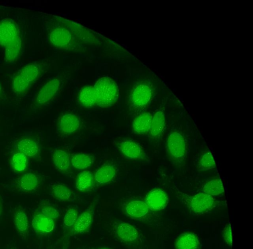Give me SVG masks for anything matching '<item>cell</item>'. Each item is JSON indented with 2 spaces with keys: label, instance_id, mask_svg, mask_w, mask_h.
Returning <instances> with one entry per match:
<instances>
[{
  "label": "cell",
  "instance_id": "obj_9",
  "mask_svg": "<svg viewBox=\"0 0 253 249\" xmlns=\"http://www.w3.org/2000/svg\"><path fill=\"white\" fill-rule=\"evenodd\" d=\"M169 202L167 193L160 188L151 190L146 196L144 202L150 210L159 211L163 210Z\"/></svg>",
  "mask_w": 253,
  "mask_h": 249
},
{
  "label": "cell",
  "instance_id": "obj_25",
  "mask_svg": "<svg viewBox=\"0 0 253 249\" xmlns=\"http://www.w3.org/2000/svg\"><path fill=\"white\" fill-rule=\"evenodd\" d=\"M28 158L23 154L16 151L10 159V165L12 169L16 172H23L27 168Z\"/></svg>",
  "mask_w": 253,
  "mask_h": 249
},
{
  "label": "cell",
  "instance_id": "obj_12",
  "mask_svg": "<svg viewBox=\"0 0 253 249\" xmlns=\"http://www.w3.org/2000/svg\"><path fill=\"white\" fill-rule=\"evenodd\" d=\"M31 224L35 233L39 235H45L53 231L55 226V220L37 211L33 216Z\"/></svg>",
  "mask_w": 253,
  "mask_h": 249
},
{
  "label": "cell",
  "instance_id": "obj_5",
  "mask_svg": "<svg viewBox=\"0 0 253 249\" xmlns=\"http://www.w3.org/2000/svg\"><path fill=\"white\" fill-rule=\"evenodd\" d=\"M176 195L186 208L194 214H205L216 206V201L213 197L204 192L189 195L176 188Z\"/></svg>",
  "mask_w": 253,
  "mask_h": 249
},
{
  "label": "cell",
  "instance_id": "obj_36",
  "mask_svg": "<svg viewBox=\"0 0 253 249\" xmlns=\"http://www.w3.org/2000/svg\"><path fill=\"white\" fill-rule=\"evenodd\" d=\"M14 249V248H10V249Z\"/></svg>",
  "mask_w": 253,
  "mask_h": 249
},
{
  "label": "cell",
  "instance_id": "obj_29",
  "mask_svg": "<svg viewBox=\"0 0 253 249\" xmlns=\"http://www.w3.org/2000/svg\"><path fill=\"white\" fill-rule=\"evenodd\" d=\"M215 163L212 154L208 151L204 153L200 157L198 168L200 171H206L215 168Z\"/></svg>",
  "mask_w": 253,
  "mask_h": 249
},
{
  "label": "cell",
  "instance_id": "obj_11",
  "mask_svg": "<svg viewBox=\"0 0 253 249\" xmlns=\"http://www.w3.org/2000/svg\"><path fill=\"white\" fill-rule=\"evenodd\" d=\"M114 234L116 238L124 243H130L137 240L139 233L132 225L123 221L116 223L114 227Z\"/></svg>",
  "mask_w": 253,
  "mask_h": 249
},
{
  "label": "cell",
  "instance_id": "obj_1",
  "mask_svg": "<svg viewBox=\"0 0 253 249\" xmlns=\"http://www.w3.org/2000/svg\"><path fill=\"white\" fill-rule=\"evenodd\" d=\"M42 17L48 43L54 49L89 57H133L117 42L82 24L50 14Z\"/></svg>",
  "mask_w": 253,
  "mask_h": 249
},
{
  "label": "cell",
  "instance_id": "obj_10",
  "mask_svg": "<svg viewBox=\"0 0 253 249\" xmlns=\"http://www.w3.org/2000/svg\"><path fill=\"white\" fill-rule=\"evenodd\" d=\"M94 214L93 205L90 206L80 213L70 229V235H79L86 232L90 228Z\"/></svg>",
  "mask_w": 253,
  "mask_h": 249
},
{
  "label": "cell",
  "instance_id": "obj_13",
  "mask_svg": "<svg viewBox=\"0 0 253 249\" xmlns=\"http://www.w3.org/2000/svg\"><path fill=\"white\" fill-rule=\"evenodd\" d=\"M118 148L120 153L129 160H143L146 157L141 147L131 140L122 141L118 144Z\"/></svg>",
  "mask_w": 253,
  "mask_h": 249
},
{
  "label": "cell",
  "instance_id": "obj_2",
  "mask_svg": "<svg viewBox=\"0 0 253 249\" xmlns=\"http://www.w3.org/2000/svg\"><path fill=\"white\" fill-rule=\"evenodd\" d=\"M119 88L112 78L102 77L93 85L82 88L78 96L80 105L85 108H107L117 101Z\"/></svg>",
  "mask_w": 253,
  "mask_h": 249
},
{
  "label": "cell",
  "instance_id": "obj_19",
  "mask_svg": "<svg viewBox=\"0 0 253 249\" xmlns=\"http://www.w3.org/2000/svg\"><path fill=\"white\" fill-rule=\"evenodd\" d=\"M152 118L153 115L149 112H143L139 114L132 121V131L138 134H144L149 132Z\"/></svg>",
  "mask_w": 253,
  "mask_h": 249
},
{
  "label": "cell",
  "instance_id": "obj_16",
  "mask_svg": "<svg viewBox=\"0 0 253 249\" xmlns=\"http://www.w3.org/2000/svg\"><path fill=\"white\" fill-rule=\"evenodd\" d=\"M39 176L33 172H27L20 176L17 181V187L20 191L31 193L36 190L40 185Z\"/></svg>",
  "mask_w": 253,
  "mask_h": 249
},
{
  "label": "cell",
  "instance_id": "obj_28",
  "mask_svg": "<svg viewBox=\"0 0 253 249\" xmlns=\"http://www.w3.org/2000/svg\"><path fill=\"white\" fill-rule=\"evenodd\" d=\"M51 191L53 197L60 202L68 201L71 197V190L63 184H53L51 186Z\"/></svg>",
  "mask_w": 253,
  "mask_h": 249
},
{
  "label": "cell",
  "instance_id": "obj_27",
  "mask_svg": "<svg viewBox=\"0 0 253 249\" xmlns=\"http://www.w3.org/2000/svg\"><path fill=\"white\" fill-rule=\"evenodd\" d=\"M203 192L211 196L220 195L224 193V188L221 180L214 178L207 182L203 187Z\"/></svg>",
  "mask_w": 253,
  "mask_h": 249
},
{
  "label": "cell",
  "instance_id": "obj_4",
  "mask_svg": "<svg viewBox=\"0 0 253 249\" xmlns=\"http://www.w3.org/2000/svg\"><path fill=\"white\" fill-rule=\"evenodd\" d=\"M43 71L41 64L31 63L20 69L11 82V90L17 95L25 93L38 80Z\"/></svg>",
  "mask_w": 253,
  "mask_h": 249
},
{
  "label": "cell",
  "instance_id": "obj_3",
  "mask_svg": "<svg viewBox=\"0 0 253 249\" xmlns=\"http://www.w3.org/2000/svg\"><path fill=\"white\" fill-rule=\"evenodd\" d=\"M0 46L3 51L5 61L13 63L22 51V39L17 23L10 18L0 21Z\"/></svg>",
  "mask_w": 253,
  "mask_h": 249
},
{
  "label": "cell",
  "instance_id": "obj_8",
  "mask_svg": "<svg viewBox=\"0 0 253 249\" xmlns=\"http://www.w3.org/2000/svg\"><path fill=\"white\" fill-rule=\"evenodd\" d=\"M166 148L172 162L176 165L184 163L187 156V143L181 132L173 131L169 133L166 141Z\"/></svg>",
  "mask_w": 253,
  "mask_h": 249
},
{
  "label": "cell",
  "instance_id": "obj_15",
  "mask_svg": "<svg viewBox=\"0 0 253 249\" xmlns=\"http://www.w3.org/2000/svg\"><path fill=\"white\" fill-rule=\"evenodd\" d=\"M149 208L143 201L133 200L127 202L125 206V214L133 219H140L146 216L149 212Z\"/></svg>",
  "mask_w": 253,
  "mask_h": 249
},
{
  "label": "cell",
  "instance_id": "obj_18",
  "mask_svg": "<svg viewBox=\"0 0 253 249\" xmlns=\"http://www.w3.org/2000/svg\"><path fill=\"white\" fill-rule=\"evenodd\" d=\"M80 127V120L75 114L67 113L63 115L59 119L58 127L62 132L70 134L75 132Z\"/></svg>",
  "mask_w": 253,
  "mask_h": 249
},
{
  "label": "cell",
  "instance_id": "obj_22",
  "mask_svg": "<svg viewBox=\"0 0 253 249\" xmlns=\"http://www.w3.org/2000/svg\"><path fill=\"white\" fill-rule=\"evenodd\" d=\"M199 245V240L195 234L185 232L177 238L175 247L176 249H197Z\"/></svg>",
  "mask_w": 253,
  "mask_h": 249
},
{
  "label": "cell",
  "instance_id": "obj_30",
  "mask_svg": "<svg viewBox=\"0 0 253 249\" xmlns=\"http://www.w3.org/2000/svg\"><path fill=\"white\" fill-rule=\"evenodd\" d=\"M78 216V209L75 207H70L67 210L63 217L64 229H71L75 224Z\"/></svg>",
  "mask_w": 253,
  "mask_h": 249
},
{
  "label": "cell",
  "instance_id": "obj_7",
  "mask_svg": "<svg viewBox=\"0 0 253 249\" xmlns=\"http://www.w3.org/2000/svg\"><path fill=\"white\" fill-rule=\"evenodd\" d=\"M153 92L152 85L149 81L145 80L137 81L129 90V102L135 108H143L150 102Z\"/></svg>",
  "mask_w": 253,
  "mask_h": 249
},
{
  "label": "cell",
  "instance_id": "obj_26",
  "mask_svg": "<svg viewBox=\"0 0 253 249\" xmlns=\"http://www.w3.org/2000/svg\"><path fill=\"white\" fill-rule=\"evenodd\" d=\"M91 156L84 153L74 154L71 157V164L76 168L84 169L89 167L93 163Z\"/></svg>",
  "mask_w": 253,
  "mask_h": 249
},
{
  "label": "cell",
  "instance_id": "obj_17",
  "mask_svg": "<svg viewBox=\"0 0 253 249\" xmlns=\"http://www.w3.org/2000/svg\"><path fill=\"white\" fill-rule=\"evenodd\" d=\"M14 226L23 239H26L29 235V224L28 217L26 211L22 208L16 209L12 215Z\"/></svg>",
  "mask_w": 253,
  "mask_h": 249
},
{
  "label": "cell",
  "instance_id": "obj_6",
  "mask_svg": "<svg viewBox=\"0 0 253 249\" xmlns=\"http://www.w3.org/2000/svg\"><path fill=\"white\" fill-rule=\"evenodd\" d=\"M62 83V79L60 77L52 78L46 82L31 102V110L36 111L48 104L57 94Z\"/></svg>",
  "mask_w": 253,
  "mask_h": 249
},
{
  "label": "cell",
  "instance_id": "obj_23",
  "mask_svg": "<svg viewBox=\"0 0 253 249\" xmlns=\"http://www.w3.org/2000/svg\"><path fill=\"white\" fill-rule=\"evenodd\" d=\"M116 173L114 166L110 164H105L100 167L95 172L94 179L95 181L100 184H104L111 181Z\"/></svg>",
  "mask_w": 253,
  "mask_h": 249
},
{
  "label": "cell",
  "instance_id": "obj_32",
  "mask_svg": "<svg viewBox=\"0 0 253 249\" xmlns=\"http://www.w3.org/2000/svg\"><path fill=\"white\" fill-rule=\"evenodd\" d=\"M222 236L224 241L228 246L232 245V235L231 227L230 223L224 226L222 232Z\"/></svg>",
  "mask_w": 253,
  "mask_h": 249
},
{
  "label": "cell",
  "instance_id": "obj_14",
  "mask_svg": "<svg viewBox=\"0 0 253 249\" xmlns=\"http://www.w3.org/2000/svg\"><path fill=\"white\" fill-rule=\"evenodd\" d=\"M16 147L17 151L25 155L28 159H36L40 155V145L34 138H21L17 141Z\"/></svg>",
  "mask_w": 253,
  "mask_h": 249
},
{
  "label": "cell",
  "instance_id": "obj_35",
  "mask_svg": "<svg viewBox=\"0 0 253 249\" xmlns=\"http://www.w3.org/2000/svg\"><path fill=\"white\" fill-rule=\"evenodd\" d=\"M1 93H2V88H1V84L0 83V97L1 95Z\"/></svg>",
  "mask_w": 253,
  "mask_h": 249
},
{
  "label": "cell",
  "instance_id": "obj_21",
  "mask_svg": "<svg viewBox=\"0 0 253 249\" xmlns=\"http://www.w3.org/2000/svg\"><path fill=\"white\" fill-rule=\"evenodd\" d=\"M52 162L58 170L66 172L70 167L71 158L65 150L58 149L54 151L52 155Z\"/></svg>",
  "mask_w": 253,
  "mask_h": 249
},
{
  "label": "cell",
  "instance_id": "obj_24",
  "mask_svg": "<svg viewBox=\"0 0 253 249\" xmlns=\"http://www.w3.org/2000/svg\"><path fill=\"white\" fill-rule=\"evenodd\" d=\"M93 185V176L88 170H84L77 176L75 186L76 189L82 192L90 190Z\"/></svg>",
  "mask_w": 253,
  "mask_h": 249
},
{
  "label": "cell",
  "instance_id": "obj_33",
  "mask_svg": "<svg viewBox=\"0 0 253 249\" xmlns=\"http://www.w3.org/2000/svg\"><path fill=\"white\" fill-rule=\"evenodd\" d=\"M92 249H112L108 248V247H98L94 248Z\"/></svg>",
  "mask_w": 253,
  "mask_h": 249
},
{
  "label": "cell",
  "instance_id": "obj_34",
  "mask_svg": "<svg viewBox=\"0 0 253 249\" xmlns=\"http://www.w3.org/2000/svg\"><path fill=\"white\" fill-rule=\"evenodd\" d=\"M2 204L1 203V201L0 200V216H1V214L2 213Z\"/></svg>",
  "mask_w": 253,
  "mask_h": 249
},
{
  "label": "cell",
  "instance_id": "obj_20",
  "mask_svg": "<svg viewBox=\"0 0 253 249\" xmlns=\"http://www.w3.org/2000/svg\"><path fill=\"white\" fill-rule=\"evenodd\" d=\"M165 126L166 116L164 111L163 110H159L153 115L149 131L151 137L155 139L160 138L163 135Z\"/></svg>",
  "mask_w": 253,
  "mask_h": 249
},
{
  "label": "cell",
  "instance_id": "obj_31",
  "mask_svg": "<svg viewBox=\"0 0 253 249\" xmlns=\"http://www.w3.org/2000/svg\"><path fill=\"white\" fill-rule=\"evenodd\" d=\"M38 211L54 220L58 218L59 216L58 210L54 207L50 205L42 206Z\"/></svg>",
  "mask_w": 253,
  "mask_h": 249
}]
</instances>
